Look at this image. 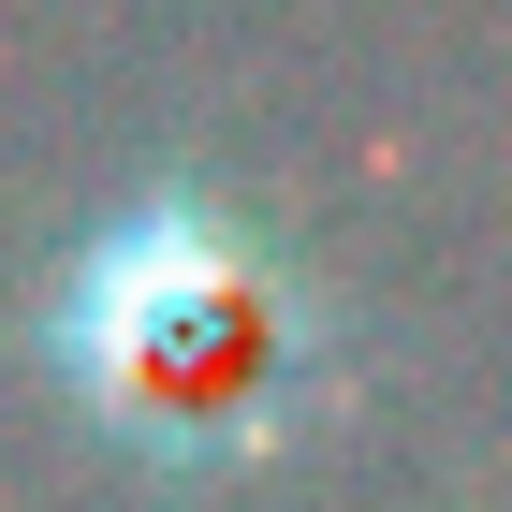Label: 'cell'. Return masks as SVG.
<instances>
[{"label":"cell","instance_id":"6da1fadb","mask_svg":"<svg viewBox=\"0 0 512 512\" xmlns=\"http://www.w3.org/2000/svg\"><path fill=\"white\" fill-rule=\"evenodd\" d=\"M30 366L59 381L103 454L161 483H235L278 439H308L337 395V308L205 191H132L74 235V264L44 278Z\"/></svg>","mask_w":512,"mask_h":512}]
</instances>
